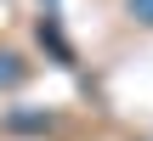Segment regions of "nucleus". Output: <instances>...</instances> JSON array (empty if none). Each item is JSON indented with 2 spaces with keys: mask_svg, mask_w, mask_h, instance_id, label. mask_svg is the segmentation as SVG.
<instances>
[{
  "mask_svg": "<svg viewBox=\"0 0 153 141\" xmlns=\"http://www.w3.org/2000/svg\"><path fill=\"white\" fill-rule=\"evenodd\" d=\"M17 79H23V62L11 51H0V85H17Z\"/></svg>",
  "mask_w": 153,
  "mask_h": 141,
  "instance_id": "f257e3e1",
  "label": "nucleus"
},
{
  "mask_svg": "<svg viewBox=\"0 0 153 141\" xmlns=\"http://www.w3.org/2000/svg\"><path fill=\"white\" fill-rule=\"evenodd\" d=\"M131 11H136L142 23H153V0H131Z\"/></svg>",
  "mask_w": 153,
  "mask_h": 141,
  "instance_id": "f03ea898",
  "label": "nucleus"
}]
</instances>
